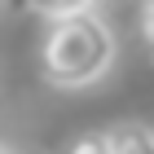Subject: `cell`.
Here are the masks:
<instances>
[{
  "label": "cell",
  "mask_w": 154,
  "mask_h": 154,
  "mask_svg": "<svg viewBox=\"0 0 154 154\" xmlns=\"http://www.w3.org/2000/svg\"><path fill=\"white\" fill-rule=\"evenodd\" d=\"M26 9H31V13H40V18L53 26V22H66V18H79V13L97 9V5H93V0H31Z\"/></svg>",
  "instance_id": "3957f363"
},
{
  "label": "cell",
  "mask_w": 154,
  "mask_h": 154,
  "mask_svg": "<svg viewBox=\"0 0 154 154\" xmlns=\"http://www.w3.org/2000/svg\"><path fill=\"white\" fill-rule=\"evenodd\" d=\"M137 26H141V44H145V53L154 57V0H145V5H141V18H137Z\"/></svg>",
  "instance_id": "5b68a950"
},
{
  "label": "cell",
  "mask_w": 154,
  "mask_h": 154,
  "mask_svg": "<svg viewBox=\"0 0 154 154\" xmlns=\"http://www.w3.org/2000/svg\"><path fill=\"white\" fill-rule=\"evenodd\" d=\"M106 137H110V154H154V128L150 123L123 119V123H115Z\"/></svg>",
  "instance_id": "7a4b0ae2"
},
{
  "label": "cell",
  "mask_w": 154,
  "mask_h": 154,
  "mask_svg": "<svg viewBox=\"0 0 154 154\" xmlns=\"http://www.w3.org/2000/svg\"><path fill=\"white\" fill-rule=\"evenodd\" d=\"M0 154H13V150H9V145H5V141H0Z\"/></svg>",
  "instance_id": "8992f818"
},
{
  "label": "cell",
  "mask_w": 154,
  "mask_h": 154,
  "mask_svg": "<svg viewBox=\"0 0 154 154\" xmlns=\"http://www.w3.org/2000/svg\"><path fill=\"white\" fill-rule=\"evenodd\" d=\"M115 57H119V40L110 31V22L101 18V9L44 26V40L35 53L44 84H53L62 93H79V88L101 84L115 66Z\"/></svg>",
  "instance_id": "6da1fadb"
},
{
  "label": "cell",
  "mask_w": 154,
  "mask_h": 154,
  "mask_svg": "<svg viewBox=\"0 0 154 154\" xmlns=\"http://www.w3.org/2000/svg\"><path fill=\"white\" fill-rule=\"evenodd\" d=\"M62 154H110V137L106 128H84L62 145Z\"/></svg>",
  "instance_id": "277c9868"
}]
</instances>
